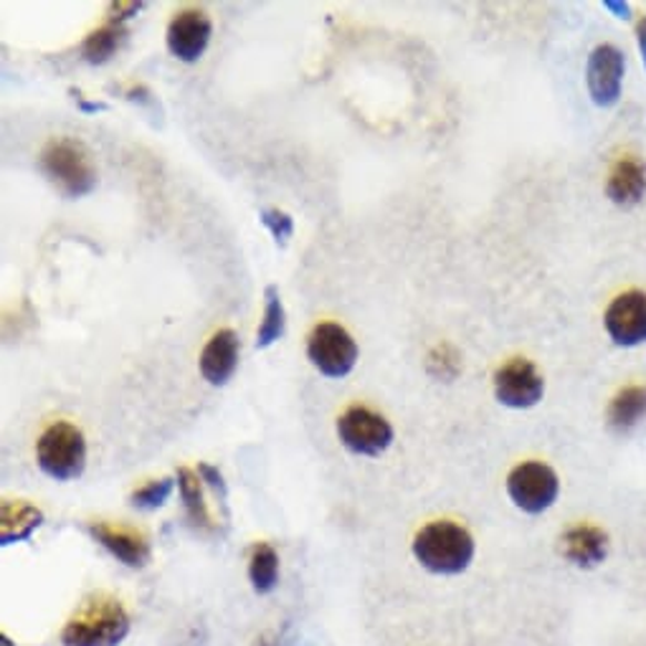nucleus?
Segmentation results:
<instances>
[{"mask_svg":"<svg viewBox=\"0 0 646 646\" xmlns=\"http://www.w3.org/2000/svg\"><path fill=\"white\" fill-rule=\"evenodd\" d=\"M90 535L100 543L112 557H117L127 568H145L150 563V543L135 527L110 525V522H92Z\"/></svg>","mask_w":646,"mask_h":646,"instance_id":"nucleus-13","label":"nucleus"},{"mask_svg":"<svg viewBox=\"0 0 646 646\" xmlns=\"http://www.w3.org/2000/svg\"><path fill=\"white\" fill-rule=\"evenodd\" d=\"M41 171L69 198H82L94 191L96 171L82 143L69 137L51 140L41 153Z\"/></svg>","mask_w":646,"mask_h":646,"instance_id":"nucleus-3","label":"nucleus"},{"mask_svg":"<svg viewBox=\"0 0 646 646\" xmlns=\"http://www.w3.org/2000/svg\"><path fill=\"white\" fill-rule=\"evenodd\" d=\"M507 494L517 510L527 512V515H543L561 494V480H557L553 466L543 462H522L507 474Z\"/></svg>","mask_w":646,"mask_h":646,"instance_id":"nucleus-5","label":"nucleus"},{"mask_svg":"<svg viewBox=\"0 0 646 646\" xmlns=\"http://www.w3.org/2000/svg\"><path fill=\"white\" fill-rule=\"evenodd\" d=\"M178 490L183 498V507H185V517L196 530H203V533H211L214 530V517H211L208 504L203 500V480L196 469L181 466L178 469Z\"/></svg>","mask_w":646,"mask_h":646,"instance_id":"nucleus-17","label":"nucleus"},{"mask_svg":"<svg viewBox=\"0 0 646 646\" xmlns=\"http://www.w3.org/2000/svg\"><path fill=\"white\" fill-rule=\"evenodd\" d=\"M624 69H626L624 54L616 47L601 43V47L593 49V54L588 57L586 82L591 100L596 102L598 107H611V104L618 102L624 86Z\"/></svg>","mask_w":646,"mask_h":646,"instance_id":"nucleus-10","label":"nucleus"},{"mask_svg":"<svg viewBox=\"0 0 646 646\" xmlns=\"http://www.w3.org/2000/svg\"><path fill=\"white\" fill-rule=\"evenodd\" d=\"M604 325L618 348H636L646 342V291L628 289L618 295L606 309Z\"/></svg>","mask_w":646,"mask_h":646,"instance_id":"nucleus-9","label":"nucleus"},{"mask_svg":"<svg viewBox=\"0 0 646 646\" xmlns=\"http://www.w3.org/2000/svg\"><path fill=\"white\" fill-rule=\"evenodd\" d=\"M646 419V386H626L614 396L608 406V423L618 433L632 431Z\"/></svg>","mask_w":646,"mask_h":646,"instance_id":"nucleus-18","label":"nucleus"},{"mask_svg":"<svg viewBox=\"0 0 646 646\" xmlns=\"http://www.w3.org/2000/svg\"><path fill=\"white\" fill-rule=\"evenodd\" d=\"M427 366H429V373L433 378H439V380L457 378V373H459V352L451 348V345L441 342L429 352Z\"/></svg>","mask_w":646,"mask_h":646,"instance_id":"nucleus-23","label":"nucleus"},{"mask_svg":"<svg viewBox=\"0 0 646 646\" xmlns=\"http://www.w3.org/2000/svg\"><path fill=\"white\" fill-rule=\"evenodd\" d=\"M196 472L201 474V480L211 486V490H214L216 494H221V498L226 500V482H224V474H221L216 466H211V464H206V462H198V469H196Z\"/></svg>","mask_w":646,"mask_h":646,"instance_id":"nucleus-25","label":"nucleus"},{"mask_svg":"<svg viewBox=\"0 0 646 646\" xmlns=\"http://www.w3.org/2000/svg\"><path fill=\"white\" fill-rule=\"evenodd\" d=\"M264 295H267V309H264V320L259 325V332H256V348L259 350L269 348L271 342H277L285 335V307H281L279 289L269 285Z\"/></svg>","mask_w":646,"mask_h":646,"instance_id":"nucleus-21","label":"nucleus"},{"mask_svg":"<svg viewBox=\"0 0 646 646\" xmlns=\"http://www.w3.org/2000/svg\"><path fill=\"white\" fill-rule=\"evenodd\" d=\"M37 462L41 472L57 482L82 476L86 466L84 433L66 421L51 423L37 441Z\"/></svg>","mask_w":646,"mask_h":646,"instance_id":"nucleus-4","label":"nucleus"},{"mask_svg":"<svg viewBox=\"0 0 646 646\" xmlns=\"http://www.w3.org/2000/svg\"><path fill=\"white\" fill-rule=\"evenodd\" d=\"M145 3H112L110 6V13H112V23H122L132 19V16H137L143 11Z\"/></svg>","mask_w":646,"mask_h":646,"instance_id":"nucleus-26","label":"nucleus"},{"mask_svg":"<svg viewBox=\"0 0 646 646\" xmlns=\"http://www.w3.org/2000/svg\"><path fill=\"white\" fill-rule=\"evenodd\" d=\"M338 437L342 447L358 457H378L391 447L393 427L383 416L366 409V406H350L338 419Z\"/></svg>","mask_w":646,"mask_h":646,"instance_id":"nucleus-7","label":"nucleus"},{"mask_svg":"<svg viewBox=\"0 0 646 646\" xmlns=\"http://www.w3.org/2000/svg\"><path fill=\"white\" fill-rule=\"evenodd\" d=\"M130 634V616L110 596L86 598L61 632L64 646H120Z\"/></svg>","mask_w":646,"mask_h":646,"instance_id":"nucleus-2","label":"nucleus"},{"mask_svg":"<svg viewBox=\"0 0 646 646\" xmlns=\"http://www.w3.org/2000/svg\"><path fill=\"white\" fill-rule=\"evenodd\" d=\"M608 198L618 203V206H634L639 203L646 193V165L639 157L626 153L611 165L608 181H606Z\"/></svg>","mask_w":646,"mask_h":646,"instance_id":"nucleus-15","label":"nucleus"},{"mask_svg":"<svg viewBox=\"0 0 646 646\" xmlns=\"http://www.w3.org/2000/svg\"><path fill=\"white\" fill-rule=\"evenodd\" d=\"M125 37H127V29L122 23L102 25V29H96L86 37L82 54L90 64H104V61H110L114 57V51L122 47Z\"/></svg>","mask_w":646,"mask_h":646,"instance_id":"nucleus-20","label":"nucleus"},{"mask_svg":"<svg viewBox=\"0 0 646 646\" xmlns=\"http://www.w3.org/2000/svg\"><path fill=\"white\" fill-rule=\"evenodd\" d=\"M611 551V537L604 527L578 522L561 535V555L581 571H593L606 563Z\"/></svg>","mask_w":646,"mask_h":646,"instance_id":"nucleus-12","label":"nucleus"},{"mask_svg":"<svg viewBox=\"0 0 646 646\" xmlns=\"http://www.w3.org/2000/svg\"><path fill=\"white\" fill-rule=\"evenodd\" d=\"M262 224L269 228L274 242H277L279 246H285L291 238V234H295V221H291V216L279 208L262 211Z\"/></svg>","mask_w":646,"mask_h":646,"instance_id":"nucleus-24","label":"nucleus"},{"mask_svg":"<svg viewBox=\"0 0 646 646\" xmlns=\"http://www.w3.org/2000/svg\"><path fill=\"white\" fill-rule=\"evenodd\" d=\"M639 47H642L644 59H646V16L639 21Z\"/></svg>","mask_w":646,"mask_h":646,"instance_id":"nucleus-28","label":"nucleus"},{"mask_svg":"<svg viewBox=\"0 0 646 646\" xmlns=\"http://www.w3.org/2000/svg\"><path fill=\"white\" fill-rule=\"evenodd\" d=\"M249 581L259 596H267L279 583V555L269 543H256L249 555Z\"/></svg>","mask_w":646,"mask_h":646,"instance_id":"nucleus-19","label":"nucleus"},{"mask_svg":"<svg viewBox=\"0 0 646 646\" xmlns=\"http://www.w3.org/2000/svg\"><path fill=\"white\" fill-rule=\"evenodd\" d=\"M545 393V380L527 358H512L494 373V396L507 409H533Z\"/></svg>","mask_w":646,"mask_h":646,"instance_id":"nucleus-8","label":"nucleus"},{"mask_svg":"<svg viewBox=\"0 0 646 646\" xmlns=\"http://www.w3.org/2000/svg\"><path fill=\"white\" fill-rule=\"evenodd\" d=\"M76 104H79V110H82V112H102V110H107V104H92V102H84L79 94H76Z\"/></svg>","mask_w":646,"mask_h":646,"instance_id":"nucleus-27","label":"nucleus"},{"mask_svg":"<svg viewBox=\"0 0 646 646\" xmlns=\"http://www.w3.org/2000/svg\"><path fill=\"white\" fill-rule=\"evenodd\" d=\"M211 33H214V25H211L208 16L198 11V8H185V11L173 16L165 41L175 59L193 64L208 49Z\"/></svg>","mask_w":646,"mask_h":646,"instance_id":"nucleus-11","label":"nucleus"},{"mask_svg":"<svg viewBox=\"0 0 646 646\" xmlns=\"http://www.w3.org/2000/svg\"><path fill=\"white\" fill-rule=\"evenodd\" d=\"M173 486H175V480H171V476H163V480L147 482L145 486H140V490H135L130 494V504H132V507H137V510L163 507V504L171 500Z\"/></svg>","mask_w":646,"mask_h":646,"instance_id":"nucleus-22","label":"nucleus"},{"mask_svg":"<svg viewBox=\"0 0 646 646\" xmlns=\"http://www.w3.org/2000/svg\"><path fill=\"white\" fill-rule=\"evenodd\" d=\"M238 366V338L234 330H218L201 352V373L211 386H226Z\"/></svg>","mask_w":646,"mask_h":646,"instance_id":"nucleus-14","label":"nucleus"},{"mask_svg":"<svg viewBox=\"0 0 646 646\" xmlns=\"http://www.w3.org/2000/svg\"><path fill=\"white\" fill-rule=\"evenodd\" d=\"M413 555L429 573L459 575L474 561V537L451 520L429 522L413 537Z\"/></svg>","mask_w":646,"mask_h":646,"instance_id":"nucleus-1","label":"nucleus"},{"mask_svg":"<svg viewBox=\"0 0 646 646\" xmlns=\"http://www.w3.org/2000/svg\"><path fill=\"white\" fill-rule=\"evenodd\" d=\"M43 525V512L29 502L6 500L0 507V543H23L33 535V530Z\"/></svg>","mask_w":646,"mask_h":646,"instance_id":"nucleus-16","label":"nucleus"},{"mask_svg":"<svg viewBox=\"0 0 646 646\" xmlns=\"http://www.w3.org/2000/svg\"><path fill=\"white\" fill-rule=\"evenodd\" d=\"M307 358L322 376L345 378L356 368L358 345L345 327L335 322H322L309 335Z\"/></svg>","mask_w":646,"mask_h":646,"instance_id":"nucleus-6","label":"nucleus"}]
</instances>
